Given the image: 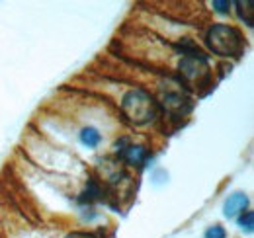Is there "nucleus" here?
<instances>
[{
  "mask_svg": "<svg viewBox=\"0 0 254 238\" xmlns=\"http://www.w3.org/2000/svg\"><path fill=\"white\" fill-rule=\"evenodd\" d=\"M190 100H186L182 94H168L166 98H164V104L170 108V110H174V112H188L190 110V104H188Z\"/></svg>",
  "mask_w": 254,
  "mask_h": 238,
  "instance_id": "423d86ee",
  "label": "nucleus"
},
{
  "mask_svg": "<svg viewBox=\"0 0 254 238\" xmlns=\"http://www.w3.org/2000/svg\"><path fill=\"white\" fill-rule=\"evenodd\" d=\"M237 225H239L245 233H253V227H254V213L253 211H243V213L237 217Z\"/></svg>",
  "mask_w": 254,
  "mask_h": 238,
  "instance_id": "6e6552de",
  "label": "nucleus"
},
{
  "mask_svg": "<svg viewBox=\"0 0 254 238\" xmlns=\"http://www.w3.org/2000/svg\"><path fill=\"white\" fill-rule=\"evenodd\" d=\"M205 43L219 57H235V59H239L247 49L243 33L237 28H233V26H227V24L211 26L205 33Z\"/></svg>",
  "mask_w": 254,
  "mask_h": 238,
  "instance_id": "f257e3e1",
  "label": "nucleus"
},
{
  "mask_svg": "<svg viewBox=\"0 0 254 238\" xmlns=\"http://www.w3.org/2000/svg\"><path fill=\"white\" fill-rule=\"evenodd\" d=\"M203 238H227V233H225V229L221 225H213V227H209L205 231Z\"/></svg>",
  "mask_w": 254,
  "mask_h": 238,
  "instance_id": "1a4fd4ad",
  "label": "nucleus"
},
{
  "mask_svg": "<svg viewBox=\"0 0 254 238\" xmlns=\"http://www.w3.org/2000/svg\"><path fill=\"white\" fill-rule=\"evenodd\" d=\"M229 6H231V2H227V0H213V8L219 14H227L229 12Z\"/></svg>",
  "mask_w": 254,
  "mask_h": 238,
  "instance_id": "9d476101",
  "label": "nucleus"
},
{
  "mask_svg": "<svg viewBox=\"0 0 254 238\" xmlns=\"http://www.w3.org/2000/svg\"><path fill=\"white\" fill-rule=\"evenodd\" d=\"M247 205H249L247 193L237 191V193H233V195L227 197V201H225V205H223V213H225L227 219H237L243 211H247Z\"/></svg>",
  "mask_w": 254,
  "mask_h": 238,
  "instance_id": "7ed1b4c3",
  "label": "nucleus"
},
{
  "mask_svg": "<svg viewBox=\"0 0 254 238\" xmlns=\"http://www.w3.org/2000/svg\"><path fill=\"white\" fill-rule=\"evenodd\" d=\"M122 110L133 125H147L157 118V104L145 90H129L124 96Z\"/></svg>",
  "mask_w": 254,
  "mask_h": 238,
  "instance_id": "f03ea898",
  "label": "nucleus"
},
{
  "mask_svg": "<svg viewBox=\"0 0 254 238\" xmlns=\"http://www.w3.org/2000/svg\"><path fill=\"white\" fill-rule=\"evenodd\" d=\"M120 152L124 154V158L129 164H137V166H141L145 162V158H147V150L143 147H135V145H129L127 149H122Z\"/></svg>",
  "mask_w": 254,
  "mask_h": 238,
  "instance_id": "20e7f679",
  "label": "nucleus"
},
{
  "mask_svg": "<svg viewBox=\"0 0 254 238\" xmlns=\"http://www.w3.org/2000/svg\"><path fill=\"white\" fill-rule=\"evenodd\" d=\"M100 141H102V135L98 133V129L94 127H86V129H82L80 131V143L82 145H86L88 149H94L100 145Z\"/></svg>",
  "mask_w": 254,
  "mask_h": 238,
  "instance_id": "0eeeda50",
  "label": "nucleus"
},
{
  "mask_svg": "<svg viewBox=\"0 0 254 238\" xmlns=\"http://www.w3.org/2000/svg\"><path fill=\"white\" fill-rule=\"evenodd\" d=\"M237 6V12H239V18L249 26V28H253L254 26V4L251 0H241V2H237L235 4Z\"/></svg>",
  "mask_w": 254,
  "mask_h": 238,
  "instance_id": "39448f33",
  "label": "nucleus"
},
{
  "mask_svg": "<svg viewBox=\"0 0 254 238\" xmlns=\"http://www.w3.org/2000/svg\"><path fill=\"white\" fill-rule=\"evenodd\" d=\"M68 238H102V237L96 235V233H74V235H70Z\"/></svg>",
  "mask_w": 254,
  "mask_h": 238,
  "instance_id": "9b49d317",
  "label": "nucleus"
}]
</instances>
